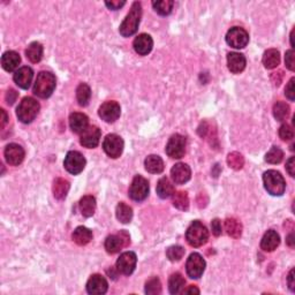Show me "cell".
<instances>
[{
  "mask_svg": "<svg viewBox=\"0 0 295 295\" xmlns=\"http://www.w3.org/2000/svg\"><path fill=\"white\" fill-rule=\"evenodd\" d=\"M141 18H142V7L140 2H134L127 17L121 23L119 31L120 35L124 37H130L136 33L139 29Z\"/></svg>",
  "mask_w": 295,
  "mask_h": 295,
  "instance_id": "1",
  "label": "cell"
},
{
  "mask_svg": "<svg viewBox=\"0 0 295 295\" xmlns=\"http://www.w3.org/2000/svg\"><path fill=\"white\" fill-rule=\"evenodd\" d=\"M263 182L267 191L272 196H281L286 189L284 176L274 169H269L263 174Z\"/></svg>",
  "mask_w": 295,
  "mask_h": 295,
  "instance_id": "2",
  "label": "cell"
},
{
  "mask_svg": "<svg viewBox=\"0 0 295 295\" xmlns=\"http://www.w3.org/2000/svg\"><path fill=\"white\" fill-rule=\"evenodd\" d=\"M56 89V76L50 72H41L34 85V94L40 98H49Z\"/></svg>",
  "mask_w": 295,
  "mask_h": 295,
  "instance_id": "3",
  "label": "cell"
},
{
  "mask_svg": "<svg viewBox=\"0 0 295 295\" xmlns=\"http://www.w3.org/2000/svg\"><path fill=\"white\" fill-rule=\"evenodd\" d=\"M209 239V232L201 221L195 220L190 224V226L187 229L186 232V240L191 247H202L208 242Z\"/></svg>",
  "mask_w": 295,
  "mask_h": 295,
  "instance_id": "4",
  "label": "cell"
},
{
  "mask_svg": "<svg viewBox=\"0 0 295 295\" xmlns=\"http://www.w3.org/2000/svg\"><path fill=\"white\" fill-rule=\"evenodd\" d=\"M40 112V104L31 97H25L19 104L17 108V115L19 120L23 124H30L35 120Z\"/></svg>",
  "mask_w": 295,
  "mask_h": 295,
  "instance_id": "5",
  "label": "cell"
},
{
  "mask_svg": "<svg viewBox=\"0 0 295 295\" xmlns=\"http://www.w3.org/2000/svg\"><path fill=\"white\" fill-rule=\"evenodd\" d=\"M130 243L129 235L125 231H121L118 234L107 236L105 240V249L108 254H117L121 249L127 247Z\"/></svg>",
  "mask_w": 295,
  "mask_h": 295,
  "instance_id": "6",
  "label": "cell"
},
{
  "mask_svg": "<svg viewBox=\"0 0 295 295\" xmlns=\"http://www.w3.org/2000/svg\"><path fill=\"white\" fill-rule=\"evenodd\" d=\"M148 195H149V182L143 176L136 175L133 179L129 188L130 198L136 202H141L146 200Z\"/></svg>",
  "mask_w": 295,
  "mask_h": 295,
  "instance_id": "7",
  "label": "cell"
},
{
  "mask_svg": "<svg viewBox=\"0 0 295 295\" xmlns=\"http://www.w3.org/2000/svg\"><path fill=\"white\" fill-rule=\"evenodd\" d=\"M103 149L111 158H118L124 151V140L117 134H110L103 142Z\"/></svg>",
  "mask_w": 295,
  "mask_h": 295,
  "instance_id": "8",
  "label": "cell"
},
{
  "mask_svg": "<svg viewBox=\"0 0 295 295\" xmlns=\"http://www.w3.org/2000/svg\"><path fill=\"white\" fill-rule=\"evenodd\" d=\"M226 42L234 49H243L249 43V35L243 28L234 27L227 33Z\"/></svg>",
  "mask_w": 295,
  "mask_h": 295,
  "instance_id": "9",
  "label": "cell"
},
{
  "mask_svg": "<svg viewBox=\"0 0 295 295\" xmlns=\"http://www.w3.org/2000/svg\"><path fill=\"white\" fill-rule=\"evenodd\" d=\"M166 153L174 159H180L186 153V139L180 134H174L169 140L166 146Z\"/></svg>",
  "mask_w": 295,
  "mask_h": 295,
  "instance_id": "10",
  "label": "cell"
},
{
  "mask_svg": "<svg viewBox=\"0 0 295 295\" xmlns=\"http://www.w3.org/2000/svg\"><path fill=\"white\" fill-rule=\"evenodd\" d=\"M63 165H65V169L70 174L76 175L84 169L85 158L83 157L82 153H80L79 151H69L66 155Z\"/></svg>",
  "mask_w": 295,
  "mask_h": 295,
  "instance_id": "11",
  "label": "cell"
},
{
  "mask_svg": "<svg viewBox=\"0 0 295 295\" xmlns=\"http://www.w3.org/2000/svg\"><path fill=\"white\" fill-rule=\"evenodd\" d=\"M186 270L189 278L198 279L203 274L205 270V261L203 257L197 253H194L189 256L187 264H186Z\"/></svg>",
  "mask_w": 295,
  "mask_h": 295,
  "instance_id": "12",
  "label": "cell"
},
{
  "mask_svg": "<svg viewBox=\"0 0 295 295\" xmlns=\"http://www.w3.org/2000/svg\"><path fill=\"white\" fill-rule=\"evenodd\" d=\"M137 257L136 254L133 252H126L120 255V257L117 261V270L119 274L129 275L134 272L136 268Z\"/></svg>",
  "mask_w": 295,
  "mask_h": 295,
  "instance_id": "13",
  "label": "cell"
},
{
  "mask_svg": "<svg viewBox=\"0 0 295 295\" xmlns=\"http://www.w3.org/2000/svg\"><path fill=\"white\" fill-rule=\"evenodd\" d=\"M121 108L120 105L117 102L110 101L105 102L104 104L99 107L98 114L102 118V120H104L105 123H114L115 120H118V118L120 117Z\"/></svg>",
  "mask_w": 295,
  "mask_h": 295,
  "instance_id": "14",
  "label": "cell"
},
{
  "mask_svg": "<svg viewBox=\"0 0 295 295\" xmlns=\"http://www.w3.org/2000/svg\"><path fill=\"white\" fill-rule=\"evenodd\" d=\"M5 159L9 165L18 166L23 162L25 152L24 149L21 146H19L17 143H11L5 148Z\"/></svg>",
  "mask_w": 295,
  "mask_h": 295,
  "instance_id": "15",
  "label": "cell"
},
{
  "mask_svg": "<svg viewBox=\"0 0 295 295\" xmlns=\"http://www.w3.org/2000/svg\"><path fill=\"white\" fill-rule=\"evenodd\" d=\"M101 135V129L97 126H89L81 134L80 142H81L83 147L88 148V149H92V148H96L99 144Z\"/></svg>",
  "mask_w": 295,
  "mask_h": 295,
  "instance_id": "16",
  "label": "cell"
},
{
  "mask_svg": "<svg viewBox=\"0 0 295 295\" xmlns=\"http://www.w3.org/2000/svg\"><path fill=\"white\" fill-rule=\"evenodd\" d=\"M191 169L187 164L184 163H179L175 164L171 169V178L174 184L176 185H184L186 182L190 180Z\"/></svg>",
  "mask_w": 295,
  "mask_h": 295,
  "instance_id": "17",
  "label": "cell"
},
{
  "mask_svg": "<svg viewBox=\"0 0 295 295\" xmlns=\"http://www.w3.org/2000/svg\"><path fill=\"white\" fill-rule=\"evenodd\" d=\"M108 284L103 275L92 274L86 283V292L89 294H105L107 292Z\"/></svg>",
  "mask_w": 295,
  "mask_h": 295,
  "instance_id": "18",
  "label": "cell"
},
{
  "mask_svg": "<svg viewBox=\"0 0 295 295\" xmlns=\"http://www.w3.org/2000/svg\"><path fill=\"white\" fill-rule=\"evenodd\" d=\"M134 50L136 53H139L140 56H147L151 52L153 46V41L150 35L148 34H141L134 40L133 43Z\"/></svg>",
  "mask_w": 295,
  "mask_h": 295,
  "instance_id": "19",
  "label": "cell"
},
{
  "mask_svg": "<svg viewBox=\"0 0 295 295\" xmlns=\"http://www.w3.org/2000/svg\"><path fill=\"white\" fill-rule=\"evenodd\" d=\"M34 78V72L30 67L24 66L19 68L14 74V82L17 83V85L20 86L21 89H28L31 84Z\"/></svg>",
  "mask_w": 295,
  "mask_h": 295,
  "instance_id": "20",
  "label": "cell"
},
{
  "mask_svg": "<svg viewBox=\"0 0 295 295\" xmlns=\"http://www.w3.org/2000/svg\"><path fill=\"white\" fill-rule=\"evenodd\" d=\"M88 125H89V119L85 114L79 113V112H75V113L70 114L69 126H70V129H72L74 133L82 134L83 131L89 127Z\"/></svg>",
  "mask_w": 295,
  "mask_h": 295,
  "instance_id": "21",
  "label": "cell"
},
{
  "mask_svg": "<svg viewBox=\"0 0 295 295\" xmlns=\"http://www.w3.org/2000/svg\"><path fill=\"white\" fill-rule=\"evenodd\" d=\"M21 63L20 54L15 51H7L1 57V66L6 72H14Z\"/></svg>",
  "mask_w": 295,
  "mask_h": 295,
  "instance_id": "22",
  "label": "cell"
},
{
  "mask_svg": "<svg viewBox=\"0 0 295 295\" xmlns=\"http://www.w3.org/2000/svg\"><path fill=\"white\" fill-rule=\"evenodd\" d=\"M246 58L241 53L232 52L227 56V66L229 69L234 74L241 73L246 68Z\"/></svg>",
  "mask_w": 295,
  "mask_h": 295,
  "instance_id": "23",
  "label": "cell"
},
{
  "mask_svg": "<svg viewBox=\"0 0 295 295\" xmlns=\"http://www.w3.org/2000/svg\"><path fill=\"white\" fill-rule=\"evenodd\" d=\"M279 243H280V236H279V234L274 230H269L262 238L261 248L264 250V252H274V249H277Z\"/></svg>",
  "mask_w": 295,
  "mask_h": 295,
  "instance_id": "24",
  "label": "cell"
},
{
  "mask_svg": "<svg viewBox=\"0 0 295 295\" xmlns=\"http://www.w3.org/2000/svg\"><path fill=\"white\" fill-rule=\"evenodd\" d=\"M146 169L152 174H159L164 171V162L157 155H150L147 157L146 162H144Z\"/></svg>",
  "mask_w": 295,
  "mask_h": 295,
  "instance_id": "25",
  "label": "cell"
},
{
  "mask_svg": "<svg viewBox=\"0 0 295 295\" xmlns=\"http://www.w3.org/2000/svg\"><path fill=\"white\" fill-rule=\"evenodd\" d=\"M72 238L79 246H85L92 240V232L84 226H79L73 232Z\"/></svg>",
  "mask_w": 295,
  "mask_h": 295,
  "instance_id": "26",
  "label": "cell"
},
{
  "mask_svg": "<svg viewBox=\"0 0 295 295\" xmlns=\"http://www.w3.org/2000/svg\"><path fill=\"white\" fill-rule=\"evenodd\" d=\"M80 210L83 216L89 218L94 216L96 211V200L91 195H85L80 201Z\"/></svg>",
  "mask_w": 295,
  "mask_h": 295,
  "instance_id": "27",
  "label": "cell"
},
{
  "mask_svg": "<svg viewBox=\"0 0 295 295\" xmlns=\"http://www.w3.org/2000/svg\"><path fill=\"white\" fill-rule=\"evenodd\" d=\"M70 188L69 182L63 178H58L53 182V195L57 200L66 198Z\"/></svg>",
  "mask_w": 295,
  "mask_h": 295,
  "instance_id": "28",
  "label": "cell"
},
{
  "mask_svg": "<svg viewBox=\"0 0 295 295\" xmlns=\"http://www.w3.org/2000/svg\"><path fill=\"white\" fill-rule=\"evenodd\" d=\"M279 63H280V53L278 50L270 49L263 54V65L265 68L274 69L279 65Z\"/></svg>",
  "mask_w": 295,
  "mask_h": 295,
  "instance_id": "29",
  "label": "cell"
},
{
  "mask_svg": "<svg viewBox=\"0 0 295 295\" xmlns=\"http://www.w3.org/2000/svg\"><path fill=\"white\" fill-rule=\"evenodd\" d=\"M157 194L160 198H169L174 194V187L169 178H162L157 184Z\"/></svg>",
  "mask_w": 295,
  "mask_h": 295,
  "instance_id": "30",
  "label": "cell"
},
{
  "mask_svg": "<svg viewBox=\"0 0 295 295\" xmlns=\"http://www.w3.org/2000/svg\"><path fill=\"white\" fill-rule=\"evenodd\" d=\"M25 56L31 63H40L43 58V46L38 42H34L30 45L28 46V49L25 50Z\"/></svg>",
  "mask_w": 295,
  "mask_h": 295,
  "instance_id": "31",
  "label": "cell"
},
{
  "mask_svg": "<svg viewBox=\"0 0 295 295\" xmlns=\"http://www.w3.org/2000/svg\"><path fill=\"white\" fill-rule=\"evenodd\" d=\"M225 231L230 236L239 239L242 234V225L235 218H227L225 220Z\"/></svg>",
  "mask_w": 295,
  "mask_h": 295,
  "instance_id": "32",
  "label": "cell"
},
{
  "mask_svg": "<svg viewBox=\"0 0 295 295\" xmlns=\"http://www.w3.org/2000/svg\"><path fill=\"white\" fill-rule=\"evenodd\" d=\"M115 213H117L118 220L123 224L130 223L131 218H133V210H131L129 205L124 203V202H120V203L118 204Z\"/></svg>",
  "mask_w": 295,
  "mask_h": 295,
  "instance_id": "33",
  "label": "cell"
},
{
  "mask_svg": "<svg viewBox=\"0 0 295 295\" xmlns=\"http://www.w3.org/2000/svg\"><path fill=\"white\" fill-rule=\"evenodd\" d=\"M185 279L181 274H173L169 280V290L171 294L181 293L185 287Z\"/></svg>",
  "mask_w": 295,
  "mask_h": 295,
  "instance_id": "34",
  "label": "cell"
},
{
  "mask_svg": "<svg viewBox=\"0 0 295 295\" xmlns=\"http://www.w3.org/2000/svg\"><path fill=\"white\" fill-rule=\"evenodd\" d=\"M91 98V89L85 83H81L76 89V99L81 106H86Z\"/></svg>",
  "mask_w": 295,
  "mask_h": 295,
  "instance_id": "35",
  "label": "cell"
},
{
  "mask_svg": "<svg viewBox=\"0 0 295 295\" xmlns=\"http://www.w3.org/2000/svg\"><path fill=\"white\" fill-rule=\"evenodd\" d=\"M173 196V205L176 209L187 211L189 208V198L186 191H176L172 195Z\"/></svg>",
  "mask_w": 295,
  "mask_h": 295,
  "instance_id": "36",
  "label": "cell"
},
{
  "mask_svg": "<svg viewBox=\"0 0 295 295\" xmlns=\"http://www.w3.org/2000/svg\"><path fill=\"white\" fill-rule=\"evenodd\" d=\"M152 6L159 15L165 17V15L171 14L174 2H173L172 0H159V1H153Z\"/></svg>",
  "mask_w": 295,
  "mask_h": 295,
  "instance_id": "37",
  "label": "cell"
},
{
  "mask_svg": "<svg viewBox=\"0 0 295 295\" xmlns=\"http://www.w3.org/2000/svg\"><path fill=\"white\" fill-rule=\"evenodd\" d=\"M290 115V106L284 102H277L274 106V117L275 120L284 121Z\"/></svg>",
  "mask_w": 295,
  "mask_h": 295,
  "instance_id": "38",
  "label": "cell"
},
{
  "mask_svg": "<svg viewBox=\"0 0 295 295\" xmlns=\"http://www.w3.org/2000/svg\"><path fill=\"white\" fill-rule=\"evenodd\" d=\"M227 164H229L231 169L238 171V169H241L243 165H245V158H243V156L240 152H231L227 156Z\"/></svg>",
  "mask_w": 295,
  "mask_h": 295,
  "instance_id": "39",
  "label": "cell"
},
{
  "mask_svg": "<svg viewBox=\"0 0 295 295\" xmlns=\"http://www.w3.org/2000/svg\"><path fill=\"white\" fill-rule=\"evenodd\" d=\"M284 158V152L280 148L272 147L267 155H265V162L269 164H279Z\"/></svg>",
  "mask_w": 295,
  "mask_h": 295,
  "instance_id": "40",
  "label": "cell"
},
{
  "mask_svg": "<svg viewBox=\"0 0 295 295\" xmlns=\"http://www.w3.org/2000/svg\"><path fill=\"white\" fill-rule=\"evenodd\" d=\"M146 293L149 295H156L162 293V283L157 277H153L147 281Z\"/></svg>",
  "mask_w": 295,
  "mask_h": 295,
  "instance_id": "41",
  "label": "cell"
},
{
  "mask_svg": "<svg viewBox=\"0 0 295 295\" xmlns=\"http://www.w3.org/2000/svg\"><path fill=\"white\" fill-rule=\"evenodd\" d=\"M185 249L181 246H172L166 250V256L171 262H178L184 257Z\"/></svg>",
  "mask_w": 295,
  "mask_h": 295,
  "instance_id": "42",
  "label": "cell"
},
{
  "mask_svg": "<svg viewBox=\"0 0 295 295\" xmlns=\"http://www.w3.org/2000/svg\"><path fill=\"white\" fill-rule=\"evenodd\" d=\"M279 136H280V139L283 141H290L294 137V131L291 128V126L285 124L279 128Z\"/></svg>",
  "mask_w": 295,
  "mask_h": 295,
  "instance_id": "43",
  "label": "cell"
},
{
  "mask_svg": "<svg viewBox=\"0 0 295 295\" xmlns=\"http://www.w3.org/2000/svg\"><path fill=\"white\" fill-rule=\"evenodd\" d=\"M285 63H286V67L292 72H294L295 69V63H294V51L293 50H288L286 52V56H285Z\"/></svg>",
  "mask_w": 295,
  "mask_h": 295,
  "instance_id": "44",
  "label": "cell"
},
{
  "mask_svg": "<svg viewBox=\"0 0 295 295\" xmlns=\"http://www.w3.org/2000/svg\"><path fill=\"white\" fill-rule=\"evenodd\" d=\"M294 81L295 79L292 78L290 80V82H288V84L286 85V88H285V95H286V97L290 99L291 102L294 101L295 98V90H294Z\"/></svg>",
  "mask_w": 295,
  "mask_h": 295,
  "instance_id": "45",
  "label": "cell"
},
{
  "mask_svg": "<svg viewBox=\"0 0 295 295\" xmlns=\"http://www.w3.org/2000/svg\"><path fill=\"white\" fill-rule=\"evenodd\" d=\"M211 229H212V233L213 235L219 236L221 234V223L220 220L216 218V219L212 220V223H211Z\"/></svg>",
  "mask_w": 295,
  "mask_h": 295,
  "instance_id": "46",
  "label": "cell"
},
{
  "mask_svg": "<svg viewBox=\"0 0 295 295\" xmlns=\"http://www.w3.org/2000/svg\"><path fill=\"white\" fill-rule=\"evenodd\" d=\"M17 98H18V92L13 90V89H9L7 94H6V102H7V104L8 105L14 104V102L17 101Z\"/></svg>",
  "mask_w": 295,
  "mask_h": 295,
  "instance_id": "47",
  "label": "cell"
},
{
  "mask_svg": "<svg viewBox=\"0 0 295 295\" xmlns=\"http://www.w3.org/2000/svg\"><path fill=\"white\" fill-rule=\"evenodd\" d=\"M286 169H287L288 174H290L291 176H294V174H295V158L294 157H291V158L287 160Z\"/></svg>",
  "mask_w": 295,
  "mask_h": 295,
  "instance_id": "48",
  "label": "cell"
},
{
  "mask_svg": "<svg viewBox=\"0 0 295 295\" xmlns=\"http://www.w3.org/2000/svg\"><path fill=\"white\" fill-rule=\"evenodd\" d=\"M125 4H126V1H106L105 2V5H106L110 9H112V11L120 9L123 6H125Z\"/></svg>",
  "mask_w": 295,
  "mask_h": 295,
  "instance_id": "49",
  "label": "cell"
},
{
  "mask_svg": "<svg viewBox=\"0 0 295 295\" xmlns=\"http://www.w3.org/2000/svg\"><path fill=\"white\" fill-rule=\"evenodd\" d=\"M288 286H290L291 291H294V270H291L290 274H288Z\"/></svg>",
  "mask_w": 295,
  "mask_h": 295,
  "instance_id": "50",
  "label": "cell"
},
{
  "mask_svg": "<svg viewBox=\"0 0 295 295\" xmlns=\"http://www.w3.org/2000/svg\"><path fill=\"white\" fill-rule=\"evenodd\" d=\"M7 121H8L7 114H6L5 110H1V129H4L6 124H7Z\"/></svg>",
  "mask_w": 295,
  "mask_h": 295,
  "instance_id": "51",
  "label": "cell"
},
{
  "mask_svg": "<svg viewBox=\"0 0 295 295\" xmlns=\"http://www.w3.org/2000/svg\"><path fill=\"white\" fill-rule=\"evenodd\" d=\"M184 293H186V294H191V293L198 294V293H200V290H198V288H196L195 286H190V287H188L187 290H185Z\"/></svg>",
  "mask_w": 295,
  "mask_h": 295,
  "instance_id": "52",
  "label": "cell"
},
{
  "mask_svg": "<svg viewBox=\"0 0 295 295\" xmlns=\"http://www.w3.org/2000/svg\"><path fill=\"white\" fill-rule=\"evenodd\" d=\"M286 242H287V245L290 246V247H293L294 246V234L293 233H291L290 235L287 236V240H286Z\"/></svg>",
  "mask_w": 295,
  "mask_h": 295,
  "instance_id": "53",
  "label": "cell"
}]
</instances>
